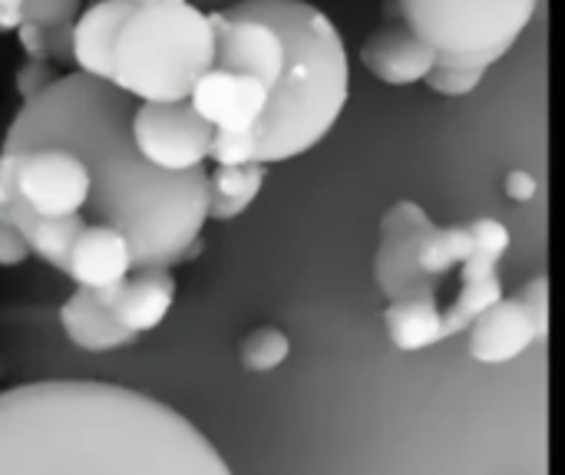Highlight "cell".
I'll return each instance as SVG.
<instances>
[{
  "instance_id": "obj_4",
  "label": "cell",
  "mask_w": 565,
  "mask_h": 475,
  "mask_svg": "<svg viewBox=\"0 0 565 475\" xmlns=\"http://www.w3.org/2000/svg\"><path fill=\"white\" fill-rule=\"evenodd\" d=\"M215 69L209 10L182 0L132 10L113 50V86L136 102H185Z\"/></svg>"
},
{
  "instance_id": "obj_6",
  "label": "cell",
  "mask_w": 565,
  "mask_h": 475,
  "mask_svg": "<svg viewBox=\"0 0 565 475\" xmlns=\"http://www.w3.org/2000/svg\"><path fill=\"white\" fill-rule=\"evenodd\" d=\"M0 185L36 218H83L89 202L86 165L63 149H33L17 159L0 155Z\"/></svg>"
},
{
  "instance_id": "obj_5",
  "label": "cell",
  "mask_w": 565,
  "mask_h": 475,
  "mask_svg": "<svg viewBox=\"0 0 565 475\" xmlns=\"http://www.w3.org/2000/svg\"><path fill=\"white\" fill-rule=\"evenodd\" d=\"M401 23L434 53L437 66L487 73L536 17L540 0H397Z\"/></svg>"
},
{
  "instance_id": "obj_22",
  "label": "cell",
  "mask_w": 565,
  "mask_h": 475,
  "mask_svg": "<svg viewBox=\"0 0 565 475\" xmlns=\"http://www.w3.org/2000/svg\"><path fill=\"white\" fill-rule=\"evenodd\" d=\"M483 83V73L477 69H457V66H434L427 76H424V86L437 96H447V99H460V96H470L473 89H480Z\"/></svg>"
},
{
  "instance_id": "obj_10",
  "label": "cell",
  "mask_w": 565,
  "mask_h": 475,
  "mask_svg": "<svg viewBox=\"0 0 565 475\" xmlns=\"http://www.w3.org/2000/svg\"><path fill=\"white\" fill-rule=\"evenodd\" d=\"M470 357L483 367L513 364L536 341H546V331L530 317V311L516 298H500L490 311H483L470 327Z\"/></svg>"
},
{
  "instance_id": "obj_20",
  "label": "cell",
  "mask_w": 565,
  "mask_h": 475,
  "mask_svg": "<svg viewBox=\"0 0 565 475\" xmlns=\"http://www.w3.org/2000/svg\"><path fill=\"white\" fill-rule=\"evenodd\" d=\"M473 255V238L467 225H434L417 248V261L430 281H440L444 274L463 268V261Z\"/></svg>"
},
{
  "instance_id": "obj_32",
  "label": "cell",
  "mask_w": 565,
  "mask_h": 475,
  "mask_svg": "<svg viewBox=\"0 0 565 475\" xmlns=\"http://www.w3.org/2000/svg\"><path fill=\"white\" fill-rule=\"evenodd\" d=\"M129 10H142V7H159V3H182V0H116Z\"/></svg>"
},
{
  "instance_id": "obj_18",
  "label": "cell",
  "mask_w": 565,
  "mask_h": 475,
  "mask_svg": "<svg viewBox=\"0 0 565 475\" xmlns=\"http://www.w3.org/2000/svg\"><path fill=\"white\" fill-rule=\"evenodd\" d=\"M500 298H507L503 284H500V274H497V265L470 255L460 268V294L457 301L444 311V331L447 337H457L463 334L483 311H490Z\"/></svg>"
},
{
  "instance_id": "obj_2",
  "label": "cell",
  "mask_w": 565,
  "mask_h": 475,
  "mask_svg": "<svg viewBox=\"0 0 565 475\" xmlns=\"http://www.w3.org/2000/svg\"><path fill=\"white\" fill-rule=\"evenodd\" d=\"M0 475H235L169 403L106 380L0 390Z\"/></svg>"
},
{
  "instance_id": "obj_24",
  "label": "cell",
  "mask_w": 565,
  "mask_h": 475,
  "mask_svg": "<svg viewBox=\"0 0 565 475\" xmlns=\"http://www.w3.org/2000/svg\"><path fill=\"white\" fill-rule=\"evenodd\" d=\"M83 13V0H23V20L43 30L73 23Z\"/></svg>"
},
{
  "instance_id": "obj_13",
  "label": "cell",
  "mask_w": 565,
  "mask_h": 475,
  "mask_svg": "<svg viewBox=\"0 0 565 475\" xmlns=\"http://www.w3.org/2000/svg\"><path fill=\"white\" fill-rule=\"evenodd\" d=\"M129 13L132 10L116 0H99L73 20L70 56H73L76 73L113 86V50H116V36H119L122 23L129 20Z\"/></svg>"
},
{
  "instance_id": "obj_33",
  "label": "cell",
  "mask_w": 565,
  "mask_h": 475,
  "mask_svg": "<svg viewBox=\"0 0 565 475\" xmlns=\"http://www.w3.org/2000/svg\"><path fill=\"white\" fill-rule=\"evenodd\" d=\"M189 3H195V7H202V10H225V7H235V3H242V0H189Z\"/></svg>"
},
{
  "instance_id": "obj_25",
  "label": "cell",
  "mask_w": 565,
  "mask_h": 475,
  "mask_svg": "<svg viewBox=\"0 0 565 475\" xmlns=\"http://www.w3.org/2000/svg\"><path fill=\"white\" fill-rule=\"evenodd\" d=\"M56 79H60V73H56L53 63H46V60H26V63L17 69L13 86H17V96H20L23 102H30V99H36L40 93H46Z\"/></svg>"
},
{
  "instance_id": "obj_11",
  "label": "cell",
  "mask_w": 565,
  "mask_h": 475,
  "mask_svg": "<svg viewBox=\"0 0 565 475\" xmlns=\"http://www.w3.org/2000/svg\"><path fill=\"white\" fill-rule=\"evenodd\" d=\"M364 69L384 86H414L437 66L430 46L404 23H384L361 46Z\"/></svg>"
},
{
  "instance_id": "obj_14",
  "label": "cell",
  "mask_w": 565,
  "mask_h": 475,
  "mask_svg": "<svg viewBox=\"0 0 565 475\" xmlns=\"http://www.w3.org/2000/svg\"><path fill=\"white\" fill-rule=\"evenodd\" d=\"M175 304V278L169 268H132L113 304V317L136 337L156 331Z\"/></svg>"
},
{
  "instance_id": "obj_15",
  "label": "cell",
  "mask_w": 565,
  "mask_h": 475,
  "mask_svg": "<svg viewBox=\"0 0 565 475\" xmlns=\"http://www.w3.org/2000/svg\"><path fill=\"white\" fill-rule=\"evenodd\" d=\"M60 317V327L66 334V341L83 350V354H113V350H126L132 347L139 337L129 334L109 307H103L93 291H83L76 288L56 311Z\"/></svg>"
},
{
  "instance_id": "obj_31",
  "label": "cell",
  "mask_w": 565,
  "mask_h": 475,
  "mask_svg": "<svg viewBox=\"0 0 565 475\" xmlns=\"http://www.w3.org/2000/svg\"><path fill=\"white\" fill-rule=\"evenodd\" d=\"M23 23V0H0V33H10Z\"/></svg>"
},
{
  "instance_id": "obj_34",
  "label": "cell",
  "mask_w": 565,
  "mask_h": 475,
  "mask_svg": "<svg viewBox=\"0 0 565 475\" xmlns=\"http://www.w3.org/2000/svg\"><path fill=\"white\" fill-rule=\"evenodd\" d=\"M10 205H13V198H10V192L0 185V222H7V212H10Z\"/></svg>"
},
{
  "instance_id": "obj_16",
  "label": "cell",
  "mask_w": 565,
  "mask_h": 475,
  "mask_svg": "<svg viewBox=\"0 0 565 475\" xmlns=\"http://www.w3.org/2000/svg\"><path fill=\"white\" fill-rule=\"evenodd\" d=\"M384 331L401 354H420L427 347L444 344L447 331H444V311L437 304V294L427 291V294H414V298L387 304Z\"/></svg>"
},
{
  "instance_id": "obj_9",
  "label": "cell",
  "mask_w": 565,
  "mask_h": 475,
  "mask_svg": "<svg viewBox=\"0 0 565 475\" xmlns=\"http://www.w3.org/2000/svg\"><path fill=\"white\" fill-rule=\"evenodd\" d=\"M265 102L268 89L258 79L222 66L209 69L189 96V106L215 132H248L262 119Z\"/></svg>"
},
{
  "instance_id": "obj_17",
  "label": "cell",
  "mask_w": 565,
  "mask_h": 475,
  "mask_svg": "<svg viewBox=\"0 0 565 475\" xmlns=\"http://www.w3.org/2000/svg\"><path fill=\"white\" fill-rule=\"evenodd\" d=\"M7 222L20 231V238L26 241L30 255H36L43 265H50L53 271L66 274V261H70V248L76 241V235L86 228V222L79 215H66V218H36L30 212H23L17 202L7 212Z\"/></svg>"
},
{
  "instance_id": "obj_35",
  "label": "cell",
  "mask_w": 565,
  "mask_h": 475,
  "mask_svg": "<svg viewBox=\"0 0 565 475\" xmlns=\"http://www.w3.org/2000/svg\"><path fill=\"white\" fill-rule=\"evenodd\" d=\"M384 13H387L394 23H401V3H397V0H384Z\"/></svg>"
},
{
  "instance_id": "obj_26",
  "label": "cell",
  "mask_w": 565,
  "mask_h": 475,
  "mask_svg": "<svg viewBox=\"0 0 565 475\" xmlns=\"http://www.w3.org/2000/svg\"><path fill=\"white\" fill-rule=\"evenodd\" d=\"M516 301L530 311V317L550 334V278L540 274L533 281H526L520 291H516Z\"/></svg>"
},
{
  "instance_id": "obj_27",
  "label": "cell",
  "mask_w": 565,
  "mask_h": 475,
  "mask_svg": "<svg viewBox=\"0 0 565 475\" xmlns=\"http://www.w3.org/2000/svg\"><path fill=\"white\" fill-rule=\"evenodd\" d=\"M30 258L26 241L10 222H0V268H20Z\"/></svg>"
},
{
  "instance_id": "obj_28",
  "label": "cell",
  "mask_w": 565,
  "mask_h": 475,
  "mask_svg": "<svg viewBox=\"0 0 565 475\" xmlns=\"http://www.w3.org/2000/svg\"><path fill=\"white\" fill-rule=\"evenodd\" d=\"M536 192H540V182H536L533 172H526V169L507 172V179H503V195H507L510 202H533Z\"/></svg>"
},
{
  "instance_id": "obj_12",
  "label": "cell",
  "mask_w": 565,
  "mask_h": 475,
  "mask_svg": "<svg viewBox=\"0 0 565 475\" xmlns=\"http://www.w3.org/2000/svg\"><path fill=\"white\" fill-rule=\"evenodd\" d=\"M129 271H132V251H129V241L116 228L86 225L76 235L70 248V261H66V278L76 281V288L96 291L106 284H119L126 281Z\"/></svg>"
},
{
  "instance_id": "obj_8",
  "label": "cell",
  "mask_w": 565,
  "mask_h": 475,
  "mask_svg": "<svg viewBox=\"0 0 565 475\" xmlns=\"http://www.w3.org/2000/svg\"><path fill=\"white\" fill-rule=\"evenodd\" d=\"M434 228V218L424 205L401 198L394 202L381 218V245L374 255V284L387 298V304L437 291V281H430L417 261L420 238Z\"/></svg>"
},
{
  "instance_id": "obj_21",
  "label": "cell",
  "mask_w": 565,
  "mask_h": 475,
  "mask_svg": "<svg viewBox=\"0 0 565 475\" xmlns=\"http://www.w3.org/2000/svg\"><path fill=\"white\" fill-rule=\"evenodd\" d=\"M291 357V341L281 327H255L238 344V364L245 374H275Z\"/></svg>"
},
{
  "instance_id": "obj_29",
  "label": "cell",
  "mask_w": 565,
  "mask_h": 475,
  "mask_svg": "<svg viewBox=\"0 0 565 475\" xmlns=\"http://www.w3.org/2000/svg\"><path fill=\"white\" fill-rule=\"evenodd\" d=\"M13 33H17V40H20V50L26 53V60H46V63H50V56H46V30H43V26L23 20Z\"/></svg>"
},
{
  "instance_id": "obj_30",
  "label": "cell",
  "mask_w": 565,
  "mask_h": 475,
  "mask_svg": "<svg viewBox=\"0 0 565 475\" xmlns=\"http://www.w3.org/2000/svg\"><path fill=\"white\" fill-rule=\"evenodd\" d=\"M70 46H73V23L46 30V56H50V63H73Z\"/></svg>"
},
{
  "instance_id": "obj_23",
  "label": "cell",
  "mask_w": 565,
  "mask_h": 475,
  "mask_svg": "<svg viewBox=\"0 0 565 475\" xmlns=\"http://www.w3.org/2000/svg\"><path fill=\"white\" fill-rule=\"evenodd\" d=\"M467 228L473 238V255L490 265H500V258L510 251V228L497 218H477Z\"/></svg>"
},
{
  "instance_id": "obj_1",
  "label": "cell",
  "mask_w": 565,
  "mask_h": 475,
  "mask_svg": "<svg viewBox=\"0 0 565 475\" xmlns=\"http://www.w3.org/2000/svg\"><path fill=\"white\" fill-rule=\"evenodd\" d=\"M136 106V99L103 79L66 73L20 106L0 155L17 159L33 149L73 152L89 175L83 222L116 228L129 241L132 268L172 271L199 255L209 222V172L202 165L169 175L142 162L132 145Z\"/></svg>"
},
{
  "instance_id": "obj_19",
  "label": "cell",
  "mask_w": 565,
  "mask_h": 475,
  "mask_svg": "<svg viewBox=\"0 0 565 475\" xmlns=\"http://www.w3.org/2000/svg\"><path fill=\"white\" fill-rule=\"evenodd\" d=\"M265 179L268 165H215L209 175V222H232L245 215L262 195Z\"/></svg>"
},
{
  "instance_id": "obj_7",
  "label": "cell",
  "mask_w": 565,
  "mask_h": 475,
  "mask_svg": "<svg viewBox=\"0 0 565 475\" xmlns=\"http://www.w3.org/2000/svg\"><path fill=\"white\" fill-rule=\"evenodd\" d=\"M215 129L185 102H139L132 112V145L159 172L185 175L212 155Z\"/></svg>"
},
{
  "instance_id": "obj_3",
  "label": "cell",
  "mask_w": 565,
  "mask_h": 475,
  "mask_svg": "<svg viewBox=\"0 0 565 475\" xmlns=\"http://www.w3.org/2000/svg\"><path fill=\"white\" fill-rule=\"evenodd\" d=\"M235 10L268 23L281 40V73L248 132H215V165L291 162L328 139L351 96L348 46L334 20L308 0H242Z\"/></svg>"
}]
</instances>
